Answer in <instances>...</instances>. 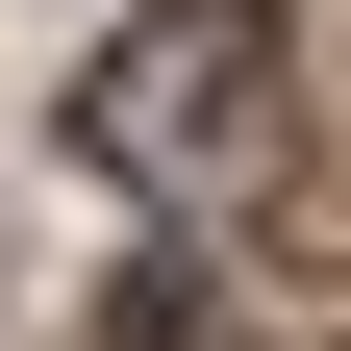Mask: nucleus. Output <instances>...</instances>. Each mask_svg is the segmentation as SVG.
Here are the masks:
<instances>
[{
	"label": "nucleus",
	"mask_w": 351,
	"mask_h": 351,
	"mask_svg": "<svg viewBox=\"0 0 351 351\" xmlns=\"http://www.w3.org/2000/svg\"><path fill=\"white\" fill-rule=\"evenodd\" d=\"M75 151H101L125 201H176V226L251 201V176L301 151V25H276V0H151V25L75 75Z\"/></svg>",
	"instance_id": "nucleus-1"
}]
</instances>
